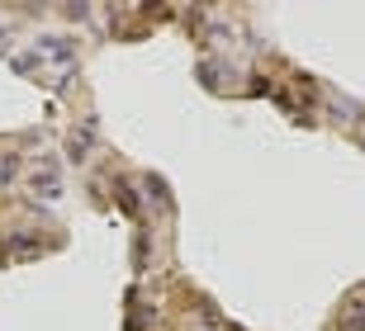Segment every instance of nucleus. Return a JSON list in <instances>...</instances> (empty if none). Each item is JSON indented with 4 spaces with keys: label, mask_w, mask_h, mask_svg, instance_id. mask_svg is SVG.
Wrapping results in <instances>:
<instances>
[{
    "label": "nucleus",
    "mask_w": 365,
    "mask_h": 331,
    "mask_svg": "<svg viewBox=\"0 0 365 331\" xmlns=\"http://www.w3.org/2000/svg\"><path fill=\"white\" fill-rule=\"evenodd\" d=\"M29 185H34V194H43V199H57V194H62V180H57V166H53V161H43Z\"/></svg>",
    "instance_id": "1"
},
{
    "label": "nucleus",
    "mask_w": 365,
    "mask_h": 331,
    "mask_svg": "<svg viewBox=\"0 0 365 331\" xmlns=\"http://www.w3.org/2000/svg\"><path fill=\"white\" fill-rule=\"evenodd\" d=\"M91 137H95V123L86 119L81 128L67 137V157H71V161H86V157H91Z\"/></svg>",
    "instance_id": "2"
},
{
    "label": "nucleus",
    "mask_w": 365,
    "mask_h": 331,
    "mask_svg": "<svg viewBox=\"0 0 365 331\" xmlns=\"http://www.w3.org/2000/svg\"><path fill=\"white\" fill-rule=\"evenodd\" d=\"M341 331H365V298H351L341 312Z\"/></svg>",
    "instance_id": "3"
},
{
    "label": "nucleus",
    "mask_w": 365,
    "mask_h": 331,
    "mask_svg": "<svg viewBox=\"0 0 365 331\" xmlns=\"http://www.w3.org/2000/svg\"><path fill=\"white\" fill-rule=\"evenodd\" d=\"M14 171H19V157H14V152H5V157H0V189L14 180Z\"/></svg>",
    "instance_id": "4"
},
{
    "label": "nucleus",
    "mask_w": 365,
    "mask_h": 331,
    "mask_svg": "<svg viewBox=\"0 0 365 331\" xmlns=\"http://www.w3.org/2000/svg\"><path fill=\"white\" fill-rule=\"evenodd\" d=\"M119 204H123V213H138V194L128 185H119Z\"/></svg>",
    "instance_id": "5"
}]
</instances>
